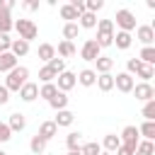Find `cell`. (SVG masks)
Segmentation results:
<instances>
[{
	"label": "cell",
	"mask_w": 155,
	"mask_h": 155,
	"mask_svg": "<svg viewBox=\"0 0 155 155\" xmlns=\"http://www.w3.org/2000/svg\"><path fill=\"white\" fill-rule=\"evenodd\" d=\"M24 82H29V68H24V65L12 68V70L7 73V78H5L7 92H19V87H22Z\"/></svg>",
	"instance_id": "6da1fadb"
},
{
	"label": "cell",
	"mask_w": 155,
	"mask_h": 155,
	"mask_svg": "<svg viewBox=\"0 0 155 155\" xmlns=\"http://www.w3.org/2000/svg\"><path fill=\"white\" fill-rule=\"evenodd\" d=\"M97 46L99 48H107V46H111V41H114V19H99L97 22Z\"/></svg>",
	"instance_id": "7a4b0ae2"
},
{
	"label": "cell",
	"mask_w": 155,
	"mask_h": 155,
	"mask_svg": "<svg viewBox=\"0 0 155 155\" xmlns=\"http://www.w3.org/2000/svg\"><path fill=\"white\" fill-rule=\"evenodd\" d=\"M114 19H116L119 31H128V34H131V31L136 29V15H133L131 10H126V7H124V10H116V17H114Z\"/></svg>",
	"instance_id": "3957f363"
},
{
	"label": "cell",
	"mask_w": 155,
	"mask_h": 155,
	"mask_svg": "<svg viewBox=\"0 0 155 155\" xmlns=\"http://www.w3.org/2000/svg\"><path fill=\"white\" fill-rule=\"evenodd\" d=\"M15 29L19 31V39H24L27 44L39 36V29H36V24H34L31 19H17V22H15Z\"/></svg>",
	"instance_id": "277c9868"
},
{
	"label": "cell",
	"mask_w": 155,
	"mask_h": 155,
	"mask_svg": "<svg viewBox=\"0 0 155 155\" xmlns=\"http://www.w3.org/2000/svg\"><path fill=\"white\" fill-rule=\"evenodd\" d=\"M78 85V80H75V73H70V70H63L61 75H56V87H58V92H68V90H73Z\"/></svg>",
	"instance_id": "5b68a950"
},
{
	"label": "cell",
	"mask_w": 155,
	"mask_h": 155,
	"mask_svg": "<svg viewBox=\"0 0 155 155\" xmlns=\"http://www.w3.org/2000/svg\"><path fill=\"white\" fill-rule=\"evenodd\" d=\"M131 92H133L136 99H140V102H150V99H155V87H153L150 82H138V85H133Z\"/></svg>",
	"instance_id": "8992f818"
},
{
	"label": "cell",
	"mask_w": 155,
	"mask_h": 155,
	"mask_svg": "<svg viewBox=\"0 0 155 155\" xmlns=\"http://www.w3.org/2000/svg\"><path fill=\"white\" fill-rule=\"evenodd\" d=\"M119 140H121V145H128L131 150H136V145H138V126H126L124 131H121V136H119Z\"/></svg>",
	"instance_id": "52a82bcc"
},
{
	"label": "cell",
	"mask_w": 155,
	"mask_h": 155,
	"mask_svg": "<svg viewBox=\"0 0 155 155\" xmlns=\"http://www.w3.org/2000/svg\"><path fill=\"white\" fill-rule=\"evenodd\" d=\"M99 46H97V41L94 39H87L85 44H82V48H80V58L82 61H97L99 58Z\"/></svg>",
	"instance_id": "ba28073f"
},
{
	"label": "cell",
	"mask_w": 155,
	"mask_h": 155,
	"mask_svg": "<svg viewBox=\"0 0 155 155\" xmlns=\"http://www.w3.org/2000/svg\"><path fill=\"white\" fill-rule=\"evenodd\" d=\"M136 39H138L143 46H150V44L155 41V27H150V24L136 27Z\"/></svg>",
	"instance_id": "9c48e42d"
},
{
	"label": "cell",
	"mask_w": 155,
	"mask_h": 155,
	"mask_svg": "<svg viewBox=\"0 0 155 155\" xmlns=\"http://www.w3.org/2000/svg\"><path fill=\"white\" fill-rule=\"evenodd\" d=\"M133 75H128V73H116V78H114V87L119 90V92H124V94H128L131 90H133Z\"/></svg>",
	"instance_id": "30bf717a"
},
{
	"label": "cell",
	"mask_w": 155,
	"mask_h": 155,
	"mask_svg": "<svg viewBox=\"0 0 155 155\" xmlns=\"http://www.w3.org/2000/svg\"><path fill=\"white\" fill-rule=\"evenodd\" d=\"M36 97H39V85L36 82H24L19 87V99L22 102H34Z\"/></svg>",
	"instance_id": "8fae6325"
},
{
	"label": "cell",
	"mask_w": 155,
	"mask_h": 155,
	"mask_svg": "<svg viewBox=\"0 0 155 155\" xmlns=\"http://www.w3.org/2000/svg\"><path fill=\"white\" fill-rule=\"evenodd\" d=\"M75 80H78L82 87H92V85L97 82V73H94L92 68H85V70H80V73L75 75Z\"/></svg>",
	"instance_id": "7c38bea8"
},
{
	"label": "cell",
	"mask_w": 155,
	"mask_h": 155,
	"mask_svg": "<svg viewBox=\"0 0 155 155\" xmlns=\"http://www.w3.org/2000/svg\"><path fill=\"white\" fill-rule=\"evenodd\" d=\"M56 133H58V126H56L53 121H41V126H39V133H36V136H41V138L48 143Z\"/></svg>",
	"instance_id": "4fadbf2b"
},
{
	"label": "cell",
	"mask_w": 155,
	"mask_h": 155,
	"mask_svg": "<svg viewBox=\"0 0 155 155\" xmlns=\"http://www.w3.org/2000/svg\"><path fill=\"white\" fill-rule=\"evenodd\" d=\"M75 53H78V48H75V44H73V41H61V44H58V48H56V56H58V58H63V61H65V58H70V56H75Z\"/></svg>",
	"instance_id": "5bb4252c"
},
{
	"label": "cell",
	"mask_w": 155,
	"mask_h": 155,
	"mask_svg": "<svg viewBox=\"0 0 155 155\" xmlns=\"http://www.w3.org/2000/svg\"><path fill=\"white\" fill-rule=\"evenodd\" d=\"M5 124H7V126H10V131L15 133V131H22V128L27 126V119H24V114L15 111V114H10V119H7Z\"/></svg>",
	"instance_id": "9a60e30c"
},
{
	"label": "cell",
	"mask_w": 155,
	"mask_h": 155,
	"mask_svg": "<svg viewBox=\"0 0 155 155\" xmlns=\"http://www.w3.org/2000/svg\"><path fill=\"white\" fill-rule=\"evenodd\" d=\"M119 145H121V140H119V136H116V133H107V136H104V140H102L104 153H111V155L119 150Z\"/></svg>",
	"instance_id": "2e32d148"
},
{
	"label": "cell",
	"mask_w": 155,
	"mask_h": 155,
	"mask_svg": "<svg viewBox=\"0 0 155 155\" xmlns=\"http://www.w3.org/2000/svg\"><path fill=\"white\" fill-rule=\"evenodd\" d=\"M111 44H116V48H121V51H126L131 44H133V36L128 34V31H116L114 34V41Z\"/></svg>",
	"instance_id": "e0dca14e"
},
{
	"label": "cell",
	"mask_w": 155,
	"mask_h": 155,
	"mask_svg": "<svg viewBox=\"0 0 155 155\" xmlns=\"http://www.w3.org/2000/svg\"><path fill=\"white\" fill-rule=\"evenodd\" d=\"M10 53H12L15 58H19V56H27V53H29V44H27L24 39H12Z\"/></svg>",
	"instance_id": "ac0fdd59"
},
{
	"label": "cell",
	"mask_w": 155,
	"mask_h": 155,
	"mask_svg": "<svg viewBox=\"0 0 155 155\" xmlns=\"http://www.w3.org/2000/svg\"><path fill=\"white\" fill-rule=\"evenodd\" d=\"M36 56H39V61L48 63L51 58H56V46H53V44H39V51H36Z\"/></svg>",
	"instance_id": "d6986e66"
},
{
	"label": "cell",
	"mask_w": 155,
	"mask_h": 155,
	"mask_svg": "<svg viewBox=\"0 0 155 155\" xmlns=\"http://www.w3.org/2000/svg\"><path fill=\"white\" fill-rule=\"evenodd\" d=\"M75 121V114L70 111V109H63V111H56V119H53V124L61 128V126H70Z\"/></svg>",
	"instance_id": "ffe728a7"
},
{
	"label": "cell",
	"mask_w": 155,
	"mask_h": 155,
	"mask_svg": "<svg viewBox=\"0 0 155 155\" xmlns=\"http://www.w3.org/2000/svg\"><path fill=\"white\" fill-rule=\"evenodd\" d=\"M12 68H17V58H15L10 51L0 53V73H10Z\"/></svg>",
	"instance_id": "44dd1931"
},
{
	"label": "cell",
	"mask_w": 155,
	"mask_h": 155,
	"mask_svg": "<svg viewBox=\"0 0 155 155\" xmlns=\"http://www.w3.org/2000/svg\"><path fill=\"white\" fill-rule=\"evenodd\" d=\"M102 92H111L114 90V75L111 73H104V75H97V82H94Z\"/></svg>",
	"instance_id": "7402d4cb"
},
{
	"label": "cell",
	"mask_w": 155,
	"mask_h": 155,
	"mask_svg": "<svg viewBox=\"0 0 155 155\" xmlns=\"http://www.w3.org/2000/svg\"><path fill=\"white\" fill-rule=\"evenodd\" d=\"M48 104H51V109H56V111H63V109L68 107V94H65V92H56V94L48 99Z\"/></svg>",
	"instance_id": "603a6c76"
},
{
	"label": "cell",
	"mask_w": 155,
	"mask_h": 155,
	"mask_svg": "<svg viewBox=\"0 0 155 155\" xmlns=\"http://www.w3.org/2000/svg\"><path fill=\"white\" fill-rule=\"evenodd\" d=\"M78 27H82V29H94V27H97V15L82 12V15L78 17Z\"/></svg>",
	"instance_id": "cb8c5ba5"
},
{
	"label": "cell",
	"mask_w": 155,
	"mask_h": 155,
	"mask_svg": "<svg viewBox=\"0 0 155 155\" xmlns=\"http://www.w3.org/2000/svg\"><path fill=\"white\" fill-rule=\"evenodd\" d=\"M138 61L145 65H155V46H143L138 53Z\"/></svg>",
	"instance_id": "d4e9b609"
},
{
	"label": "cell",
	"mask_w": 155,
	"mask_h": 155,
	"mask_svg": "<svg viewBox=\"0 0 155 155\" xmlns=\"http://www.w3.org/2000/svg\"><path fill=\"white\" fill-rule=\"evenodd\" d=\"M94 63H97V70H94V73H99V75L111 73V68H114V58H109V56H99Z\"/></svg>",
	"instance_id": "484cf974"
},
{
	"label": "cell",
	"mask_w": 155,
	"mask_h": 155,
	"mask_svg": "<svg viewBox=\"0 0 155 155\" xmlns=\"http://www.w3.org/2000/svg\"><path fill=\"white\" fill-rule=\"evenodd\" d=\"M138 136H143L145 140H153L155 138V121H143L138 126Z\"/></svg>",
	"instance_id": "4316f807"
},
{
	"label": "cell",
	"mask_w": 155,
	"mask_h": 155,
	"mask_svg": "<svg viewBox=\"0 0 155 155\" xmlns=\"http://www.w3.org/2000/svg\"><path fill=\"white\" fill-rule=\"evenodd\" d=\"M46 140L41 138V136H31V140H29V150L34 153V155H41V153H46Z\"/></svg>",
	"instance_id": "83f0119b"
},
{
	"label": "cell",
	"mask_w": 155,
	"mask_h": 155,
	"mask_svg": "<svg viewBox=\"0 0 155 155\" xmlns=\"http://www.w3.org/2000/svg\"><path fill=\"white\" fill-rule=\"evenodd\" d=\"M78 31H80L78 22H65V27H63V41H73V39H78Z\"/></svg>",
	"instance_id": "f1b7e54d"
},
{
	"label": "cell",
	"mask_w": 155,
	"mask_h": 155,
	"mask_svg": "<svg viewBox=\"0 0 155 155\" xmlns=\"http://www.w3.org/2000/svg\"><path fill=\"white\" fill-rule=\"evenodd\" d=\"M153 153H155L153 140H138V145H136V150H133V155H153Z\"/></svg>",
	"instance_id": "f546056e"
},
{
	"label": "cell",
	"mask_w": 155,
	"mask_h": 155,
	"mask_svg": "<svg viewBox=\"0 0 155 155\" xmlns=\"http://www.w3.org/2000/svg\"><path fill=\"white\" fill-rule=\"evenodd\" d=\"M12 27H15V22H12L10 12L7 10H0V34H7Z\"/></svg>",
	"instance_id": "4dcf8cb0"
},
{
	"label": "cell",
	"mask_w": 155,
	"mask_h": 155,
	"mask_svg": "<svg viewBox=\"0 0 155 155\" xmlns=\"http://www.w3.org/2000/svg\"><path fill=\"white\" fill-rule=\"evenodd\" d=\"M56 92H58L56 82H46V85H41V87H39V97H44L46 102H48V99H51V97H53Z\"/></svg>",
	"instance_id": "1f68e13d"
},
{
	"label": "cell",
	"mask_w": 155,
	"mask_h": 155,
	"mask_svg": "<svg viewBox=\"0 0 155 155\" xmlns=\"http://www.w3.org/2000/svg\"><path fill=\"white\" fill-rule=\"evenodd\" d=\"M80 131H70L68 136H65V145H68V150H78L80 148Z\"/></svg>",
	"instance_id": "d6a6232c"
},
{
	"label": "cell",
	"mask_w": 155,
	"mask_h": 155,
	"mask_svg": "<svg viewBox=\"0 0 155 155\" xmlns=\"http://www.w3.org/2000/svg\"><path fill=\"white\" fill-rule=\"evenodd\" d=\"M136 75H138L143 82H148V80L155 75V68H153V65H145V63H140V68L136 70Z\"/></svg>",
	"instance_id": "836d02e7"
},
{
	"label": "cell",
	"mask_w": 155,
	"mask_h": 155,
	"mask_svg": "<svg viewBox=\"0 0 155 155\" xmlns=\"http://www.w3.org/2000/svg\"><path fill=\"white\" fill-rule=\"evenodd\" d=\"M102 153V145L99 143H85V145H80V155H99Z\"/></svg>",
	"instance_id": "e575fe53"
},
{
	"label": "cell",
	"mask_w": 155,
	"mask_h": 155,
	"mask_svg": "<svg viewBox=\"0 0 155 155\" xmlns=\"http://www.w3.org/2000/svg\"><path fill=\"white\" fill-rule=\"evenodd\" d=\"M61 17H63V19H68V22H75L80 15H78V12H75V10L65 2V5H61Z\"/></svg>",
	"instance_id": "d590c367"
},
{
	"label": "cell",
	"mask_w": 155,
	"mask_h": 155,
	"mask_svg": "<svg viewBox=\"0 0 155 155\" xmlns=\"http://www.w3.org/2000/svg\"><path fill=\"white\" fill-rule=\"evenodd\" d=\"M46 65H48V68H51V70H53L56 75H61V73L65 70V61H63V58H58V56H56V58H51V61H48Z\"/></svg>",
	"instance_id": "8d00e7d4"
},
{
	"label": "cell",
	"mask_w": 155,
	"mask_h": 155,
	"mask_svg": "<svg viewBox=\"0 0 155 155\" xmlns=\"http://www.w3.org/2000/svg\"><path fill=\"white\" fill-rule=\"evenodd\" d=\"M39 80H41L44 85H46V82H53V80H56V73H53L48 65H44V68L39 70Z\"/></svg>",
	"instance_id": "74e56055"
},
{
	"label": "cell",
	"mask_w": 155,
	"mask_h": 155,
	"mask_svg": "<svg viewBox=\"0 0 155 155\" xmlns=\"http://www.w3.org/2000/svg\"><path fill=\"white\" fill-rule=\"evenodd\" d=\"M143 119H145V121H155V99L145 102V107H143Z\"/></svg>",
	"instance_id": "f35d334b"
},
{
	"label": "cell",
	"mask_w": 155,
	"mask_h": 155,
	"mask_svg": "<svg viewBox=\"0 0 155 155\" xmlns=\"http://www.w3.org/2000/svg\"><path fill=\"white\" fill-rule=\"evenodd\" d=\"M102 7H104V0H87L85 2V12H92V15H97Z\"/></svg>",
	"instance_id": "ab89813d"
},
{
	"label": "cell",
	"mask_w": 155,
	"mask_h": 155,
	"mask_svg": "<svg viewBox=\"0 0 155 155\" xmlns=\"http://www.w3.org/2000/svg\"><path fill=\"white\" fill-rule=\"evenodd\" d=\"M12 138V131H10V126L5 124V121H0V143H7Z\"/></svg>",
	"instance_id": "60d3db41"
},
{
	"label": "cell",
	"mask_w": 155,
	"mask_h": 155,
	"mask_svg": "<svg viewBox=\"0 0 155 155\" xmlns=\"http://www.w3.org/2000/svg\"><path fill=\"white\" fill-rule=\"evenodd\" d=\"M138 68H140V61H138V58H128V63H126V73L133 75Z\"/></svg>",
	"instance_id": "b9f144b4"
},
{
	"label": "cell",
	"mask_w": 155,
	"mask_h": 155,
	"mask_svg": "<svg viewBox=\"0 0 155 155\" xmlns=\"http://www.w3.org/2000/svg\"><path fill=\"white\" fill-rule=\"evenodd\" d=\"M10 46H12V39H10L7 34H0V53L10 51Z\"/></svg>",
	"instance_id": "7bdbcfd3"
},
{
	"label": "cell",
	"mask_w": 155,
	"mask_h": 155,
	"mask_svg": "<svg viewBox=\"0 0 155 155\" xmlns=\"http://www.w3.org/2000/svg\"><path fill=\"white\" fill-rule=\"evenodd\" d=\"M68 5H70V7H73L78 15H82V12H85V0H70Z\"/></svg>",
	"instance_id": "ee69618b"
},
{
	"label": "cell",
	"mask_w": 155,
	"mask_h": 155,
	"mask_svg": "<svg viewBox=\"0 0 155 155\" xmlns=\"http://www.w3.org/2000/svg\"><path fill=\"white\" fill-rule=\"evenodd\" d=\"M10 102V92H7V87L5 85H0V107L2 104H7Z\"/></svg>",
	"instance_id": "f6af8a7d"
},
{
	"label": "cell",
	"mask_w": 155,
	"mask_h": 155,
	"mask_svg": "<svg viewBox=\"0 0 155 155\" xmlns=\"http://www.w3.org/2000/svg\"><path fill=\"white\" fill-rule=\"evenodd\" d=\"M114 155H133V150H131L128 145H119V150H116Z\"/></svg>",
	"instance_id": "bcb514c9"
},
{
	"label": "cell",
	"mask_w": 155,
	"mask_h": 155,
	"mask_svg": "<svg viewBox=\"0 0 155 155\" xmlns=\"http://www.w3.org/2000/svg\"><path fill=\"white\" fill-rule=\"evenodd\" d=\"M24 10H39V0H29V2H24Z\"/></svg>",
	"instance_id": "7dc6e473"
},
{
	"label": "cell",
	"mask_w": 155,
	"mask_h": 155,
	"mask_svg": "<svg viewBox=\"0 0 155 155\" xmlns=\"http://www.w3.org/2000/svg\"><path fill=\"white\" fill-rule=\"evenodd\" d=\"M68 155H80V148L78 150H68Z\"/></svg>",
	"instance_id": "c3c4849f"
},
{
	"label": "cell",
	"mask_w": 155,
	"mask_h": 155,
	"mask_svg": "<svg viewBox=\"0 0 155 155\" xmlns=\"http://www.w3.org/2000/svg\"><path fill=\"white\" fill-rule=\"evenodd\" d=\"M99 155H111V153H104V150H102V153H99Z\"/></svg>",
	"instance_id": "681fc988"
},
{
	"label": "cell",
	"mask_w": 155,
	"mask_h": 155,
	"mask_svg": "<svg viewBox=\"0 0 155 155\" xmlns=\"http://www.w3.org/2000/svg\"><path fill=\"white\" fill-rule=\"evenodd\" d=\"M0 155H7V153H5V150H0Z\"/></svg>",
	"instance_id": "f907efd6"
}]
</instances>
